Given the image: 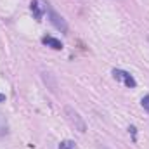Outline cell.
Here are the masks:
<instances>
[{"instance_id": "obj_1", "label": "cell", "mask_w": 149, "mask_h": 149, "mask_svg": "<svg viewBox=\"0 0 149 149\" xmlns=\"http://www.w3.org/2000/svg\"><path fill=\"white\" fill-rule=\"evenodd\" d=\"M64 113H66V116H68L70 123L74 127V130H78L80 134L87 132V123H85V120L80 116V113L76 111V109H73L71 106H66V108H64Z\"/></svg>"}, {"instance_id": "obj_2", "label": "cell", "mask_w": 149, "mask_h": 149, "mask_svg": "<svg viewBox=\"0 0 149 149\" xmlns=\"http://www.w3.org/2000/svg\"><path fill=\"white\" fill-rule=\"evenodd\" d=\"M47 16H49V19H50V23L54 24V28H57L61 33H68V23L64 21V17L63 16H59L54 9H52V5L47 2Z\"/></svg>"}, {"instance_id": "obj_3", "label": "cell", "mask_w": 149, "mask_h": 149, "mask_svg": "<svg viewBox=\"0 0 149 149\" xmlns=\"http://www.w3.org/2000/svg\"><path fill=\"white\" fill-rule=\"evenodd\" d=\"M113 76H114V80H118V81L125 83V85H127V87H130V88H134V87L137 85L135 78L128 73V71H123V70H113Z\"/></svg>"}, {"instance_id": "obj_4", "label": "cell", "mask_w": 149, "mask_h": 149, "mask_svg": "<svg viewBox=\"0 0 149 149\" xmlns=\"http://www.w3.org/2000/svg\"><path fill=\"white\" fill-rule=\"evenodd\" d=\"M30 7H31V12H33L35 19H37V21H42L43 14L47 12V2H45V0H33Z\"/></svg>"}, {"instance_id": "obj_5", "label": "cell", "mask_w": 149, "mask_h": 149, "mask_svg": "<svg viewBox=\"0 0 149 149\" xmlns=\"http://www.w3.org/2000/svg\"><path fill=\"white\" fill-rule=\"evenodd\" d=\"M42 43L47 45V47H50V49H54V50H61V49H63V43H61L57 38L50 37V35H47V37L42 38Z\"/></svg>"}, {"instance_id": "obj_6", "label": "cell", "mask_w": 149, "mask_h": 149, "mask_svg": "<svg viewBox=\"0 0 149 149\" xmlns=\"http://www.w3.org/2000/svg\"><path fill=\"white\" fill-rule=\"evenodd\" d=\"M42 76H43V81L49 85V88H50L52 92H56V88H57V83H56V80L52 78V74H50V73H45V71H43V73H42Z\"/></svg>"}, {"instance_id": "obj_7", "label": "cell", "mask_w": 149, "mask_h": 149, "mask_svg": "<svg viewBox=\"0 0 149 149\" xmlns=\"http://www.w3.org/2000/svg\"><path fill=\"white\" fill-rule=\"evenodd\" d=\"M9 132V125H7V120H5V116L0 113V135H5Z\"/></svg>"}, {"instance_id": "obj_8", "label": "cell", "mask_w": 149, "mask_h": 149, "mask_svg": "<svg viewBox=\"0 0 149 149\" xmlns=\"http://www.w3.org/2000/svg\"><path fill=\"white\" fill-rule=\"evenodd\" d=\"M59 149H76V144L73 141H63L59 144Z\"/></svg>"}, {"instance_id": "obj_9", "label": "cell", "mask_w": 149, "mask_h": 149, "mask_svg": "<svg viewBox=\"0 0 149 149\" xmlns=\"http://www.w3.org/2000/svg\"><path fill=\"white\" fill-rule=\"evenodd\" d=\"M142 106H144V109L149 111V95H144L142 97Z\"/></svg>"}, {"instance_id": "obj_10", "label": "cell", "mask_w": 149, "mask_h": 149, "mask_svg": "<svg viewBox=\"0 0 149 149\" xmlns=\"http://www.w3.org/2000/svg\"><path fill=\"white\" fill-rule=\"evenodd\" d=\"M2 101H5V95H3V94H0V102H2Z\"/></svg>"}, {"instance_id": "obj_11", "label": "cell", "mask_w": 149, "mask_h": 149, "mask_svg": "<svg viewBox=\"0 0 149 149\" xmlns=\"http://www.w3.org/2000/svg\"><path fill=\"white\" fill-rule=\"evenodd\" d=\"M99 149H109V148H106V146H102V144H99Z\"/></svg>"}]
</instances>
